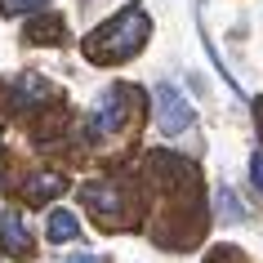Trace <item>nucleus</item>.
<instances>
[{"label":"nucleus","instance_id":"f257e3e1","mask_svg":"<svg viewBox=\"0 0 263 263\" xmlns=\"http://www.w3.org/2000/svg\"><path fill=\"white\" fill-rule=\"evenodd\" d=\"M147 31H152L147 14H143L139 5H129V9H121L111 23H103V27L85 41V54L94 58V63H121V58H129V54L143 49Z\"/></svg>","mask_w":263,"mask_h":263},{"label":"nucleus","instance_id":"f03ea898","mask_svg":"<svg viewBox=\"0 0 263 263\" xmlns=\"http://www.w3.org/2000/svg\"><path fill=\"white\" fill-rule=\"evenodd\" d=\"M152 111H156V129H161L165 139H174V134H183V129H192V121H196L192 103L183 98L179 85H170V81H161L152 89Z\"/></svg>","mask_w":263,"mask_h":263},{"label":"nucleus","instance_id":"7ed1b4c3","mask_svg":"<svg viewBox=\"0 0 263 263\" xmlns=\"http://www.w3.org/2000/svg\"><path fill=\"white\" fill-rule=\"evenodd\" d=\"M125 89H107V94L94 103V111H89V134L94 139H111L116 129L125 125Z\"/></svg>","mask_w":263,"mask_h":263},{"label":"nucleus","instance_id":"20e7f679","mask_svg":"<svg viewBox=\"0 0 263 263\" xmlns=\"http://www.w3.org/2000/svg\"><path fill=\"white\" fill-rule=\"evenodd\" d=\"M81 196H85V205H94V214L103 223H111L121 214V192H116V183H85Z\"/></svg>","mask_w":263,"mask_h":263},{"label":"nucleus","instance_id":"39448f33","mask_svg":"<svg viewBox=\"0 0 263 263\" xmlns=\"http://www.w3.org/2000/svg\"><path fill=\"white\" fill-rule=\"evenodd\" d=\"M0 246L9 254H27L31 250V232L23 223V214H0Z\"/></svg>","mask_w":263,"mask_h":263},{"label":"nucleus","instance_id":"423d86ee","mask_svg":"<svg viewBox=\"0 0 263 263\" xmlns=\"http://www.w3.org/2000/svg\"><path fill=\"white\" fill-rule=\"evenodd\" d=\"M45 98H49V85H45L36 71H23V76L14 81V103L18 107H36V103H45Z\"/></svg>","mask_w":263,"mask_h":263},{"label":"nucleus","instance_id":"0eeeda50","mask_svg":"<svg viewBox=\"0 0 263 263\" xmlns=\"http://www.w3.org/2000/svg\"><path fill=\"white\" fill-rule=\"evenodd\" d=\"M81 236V219L71 210H54L49 214V241H76Z\"/></svg>","mask_w":263,"mask_h":263},{"label":"nucleus","instance_id":"6e6552de","mask_svg":"<svg viewBox=\"0 0 263 263\" xmlns=\"http://www.w3.org/2000/svg\"><path fill=\"white\" fill-rule=\"evenodd\" d=\"M63 192V179L58 174H36V179L27 183V201H49V196Z\"/></svg>","mask_w":263,"mask_h":263},{"label":"nucleus","instance_id":"1a4fd4ad","mask_svg":"<svg viewBox=\"0 0 263 263\" xmlns=\"http://www.w3.org/2000/svg\"><path fill=\"white\" fill-rule=\"evenodd\" d=\"M219 214H223V219H246V205H241L228 187H219Z\"/></svg>","mask_w":263,"mask_h":263},{"label":"nucleus","instance_id":"9d476101","mask_svg":"<svg viewBox=\"0 0 263 263\" xmlns=\"http://www.w3.org/2000/svg\"><path fill=\"white\" fill-rule=\"evenodd\" d=\"M31 9H45V0H0V14H31Z\"/></svg>","mask_w":263,"mask_h":263},{"label":"nucleus","instance_id":"9b49d317","mask_svg":"<svg viewBox=\"0 0 263 263\" xmlns=\"http://www.w3.org/2000/svg\"><path fill=\"white\" fill-rule=\"evenodd\" d=\"M250 179H254V187L263 192V152H254V156H250Z\"/></svg>","mask_w":263,"mask_h":263},{"label":"nucleus","instance_id":"f8f14e48","mask_svg":"<svg viewBox=\"0 0 263 263\" xmlns=\"http://www.w3.org/2000/svg\"><path fill=\"white\" fill-rule=\"evenodd\" d=\"M71 263H94V259H71Z\"/></svg>","mask_w":263,"mask_h":263}]
</instances>
